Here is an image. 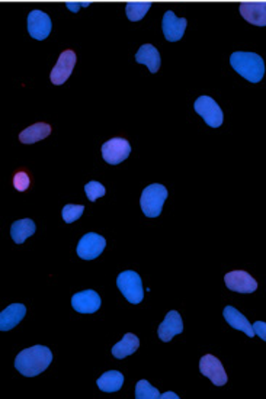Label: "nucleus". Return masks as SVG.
I'll list each match as a JSON object with an SVG mask.
<instances>
[{
  "instance_id": "f257e3e1",
  "label": "nucleus",
  "mask_w": 266,
  "mask_h": 399,
  "mask_svg": "<svg viewBox=\"0 0 266 399\" xmlns=\"http://www.w3.org/2000/svg\"><path fill=\"white\" fill-rule=\"evenodd\" d=\"M53 353L45 346H34L22 350L15 359V368L27 378L38 376L40 373L51 365Z\"/></svg>"
},
{
  "instance_id": "f03ea898",
  "label": "nucleus",
  "mask_w": 266,
  "mask_h": 399,
  "mask_svg": "<svg viewBox=\"0 0 266 399\" xmlns=\"http://www.w3.org/2000/svg\"><path fill=\"white\" fill-rule=\"evenodd\" d=\"M230 64L250 83H259L265 76L263 58L255 53L236 51L230 57Z\"/></svg>"
},
{
  "instance_id": "7ed1b4c3",
  "label": "nucleus",
  "mask_w": 266,
  "mask_h": 399,
  "mask_svg": "<svg viewBox=\"0 0 266 399\" xmlns=\"http://www.w3.org/2000/svg\"><path fill=\"white\" fill-rule=\"evenodd\" d=\"M167 199V189L163 185L154 183L143 190L140 205L144 215L149 218H157L162 214L165 201Z\"/></svg>"
},
{
  "instance_id": "20e7f679",
  "label": "nucleus",
  "mask_w": 266,
  "mask_h": 399,
  "mask_svg": "<svg viewBox=\"0 0 266 399\" xmlns=\"http://www.w3.org/2000/svg\"><path fill=\"white\" fill-rule=\"evenodd\" d=\"M117 286L130 304L137 305L144 299V287L141 277L136 272L125 270L123 273H119L117 277Z\"/></svg>"
},
{
  "instance_id": "39448f33",
  "label": "nucleus",
  "mask_w": 266,
  "mask_h": 399,
  "mask_svg": "<svg viewBox=\"0 0 266 399\" xmlns=\"http://www.w3.org/2000/svg\"><path fill=\"white\" fill-rule=\"evenodd\" d=\"M193 109H195V112L200 116H202L205 124L208 127L220 128L223 125L224 115L221 107L210 96H201V98H198L195 103H193Z\"/></svg>"
},
{
  "instance_id": "423d86ee",
  "label": "nucleus",
  "mask_w": 266,
  "mask_h": 399,
  "mask_svg": "<svg viewBox=\"0 0 266 399\" xmlns=\"http://www.w3.org/2000/svg\"><path fill=\"white\" fill-rule=\"evenodd\" d=\"M101 150H102L104 160L108 164L117 166L128 159V155L131 154V145L124 138H112V140H108L102 145Z\"/></svg>"
},
{
  "instance_id": "0eeeda50",
  "label": "nucleus",
  "mask_w": 266,
  "mask_h": 399,
  "mask_svg": "<svg viewBox=\"0 0 266 399\" xmlns=\"http://www.w3.org/2000/svg\"><path fill=\"white\" fill-rule=\"evenodd\" d=\"M105 247H106V240L102 235L96 233H88V234H84L79 241L77 256L83 260H93L101 256Z\"/></svg>"
},
{
  "instance_id": "6e6552de",
  "label": "nucleus",
  "mask_w": 266,
  "mask_h": 399,
  "mask_svg": "<svg viewBox=\"0 0 266 399\" xmlns=\"http://www.w3.org/2000/svg\"><path fill=\"white\" fill-rule=\"evenodd\" d=\"M76 62H77V58H76L75 51L66 50L60 54L54 68L51 70V75H50L51 83L56 84V86H60V84L66 83L67 79L71 76V73H73Z\"/></svg>"
},
{
  "instance_id": "1a4fd4ad",
  "label": "nucleus",
  "mask_w": 266,
  "mask_h": 399,
  "mask_svg": "<svg viewBox=\"0 0 266 399\" xmlns=\"http://www.w3.org/2000/svg\"><path fill=\"white\" fill-rule=\"evenodd\" d=\"M53 23L51 18L45 12L32 10L28 15V32L34 40L44 41L51 34Z\"/></svg>"
},
{
  "instance_id": "9d476101",
  "label": "nucleus",
  "mask_w": 266,
  "mask_h": 399,
  "mask_svg": "<svg viewBox=\"0 0 266 399\" xmlns=\"http://www.w3.org/2000/svg\"><path fill=\"white\" fill-rule=\"evenodd\" d=\"M226 286L239 294H253L258 289V282L245 270H234L224 276Z\"/></svg>"
},
{
  "instance_id": "9b49d317",
  "label": "nucleus",
  "mask_w": 266,
  "mask_h": 399,
  "mask_svg": "<svg viewBox=\"0 0 266 399\" xmlns=\"http://www.w3.org/2000/svg\"><path fill=\"white\" fill-rule=\"evenodd\" d=\"M200 370L205 378H208L215 386H223L227 383V373L221 361L213 355H205L200 360Z\"/></svg>"
},
{
  "instance_id": "f8f14e48",
  "label": "nucleus",
  "mask_w": 266,
  "mask_h": 399,
  "mask_svg": "<svg viewBox=\"0 0 266 399\" xmlns=\"http://www.w3.org/2000/svg\"><path fill=\"white\" fill-rule=\"evenodd\" d=\"M186 25H188V21L185 18H178L172 10H167L162 22L165 38L171 42L182 40Z\"/></svg>"
},
{
  "instance_id": "ddd939ff",
  "label": "nucleus",
  "mask_w": 266,
  "mask_h": 399,
  "mask_svg": "<svg viewBox=\"0 0 266 399\" xmlns=\"http://www.w3.org/2000/svg\"><path fill=\"white\" fill-rule=\"evenodd\" d=\"M71 307L80 313H95L101 308V296L92 289L83 290L71 298Z\"/></svg>"
},
{
  "instance_id": "4468645a",
  "label": "nucleus",
  "mask_w": 266,
  "mask_h": 399,
  "mask_svg": "<svg viewBox=\"0 0 266 399\" xmlns=\"http://www.w3.org/2000/svg\"><path fill=\"white\" fill-rule=\"evenodd\" d=\"M182 331H184L182 317L179 316V312L171 311V312H167L166 318L159 325V331H157V334H159V338L162 342L169 343L175 335L180 334Z\"/></svg>"
},
{
  "instance_id": "2eb2a0df",
  "label": "nucleus",
  "mask_w": 266,
  "mask_h": 399,
  "mask_svg": "<svg viewBox=\"0 0 266 399\" xmlns=\"http://www.w3.org/2000/svg\"><path fill=\"white\" fill-rule=\"evenodd\" d=\"M240 15L256 27H266V2H245L240 5Z\"/></svg>"
},
{
  "instance_id": "dca6fc26",
  "label": "nucleus",
  "mask_w": 266,
  "mask_h": 399,
  "mask_svg": "<svg viewBox=\"0 0 266 399\" xmlns=\"http://www.w3.org/2000/svg\"><path fill=\"white\" fill-rule=\"evenodd\" d=\"M27 313V307L22 304H12L0 312V331H9L23 320Z\"/></svg>"
},
{
  "instance_id": "f3484780",
  "label": "nucleus",
  "mask_w": 266,
  "mask_h": 399,
  "mask_svg": "<svg viewBox=\"0 0 266 399\" xmlns=\"http://www.w3.org/2000/svg\"><path fill=\"white\" fill-rule=\"evenodd\" d=\"M136 62L147 66L150 73H157L160 68V53L152 44H144L136 54Z\"/></svg>"
},
{
  "instance_id": "a211bd4d",
  "label": "nucleus",
  "mask_w": 266,
  "mask_h": 399,
  "mask_svg": "<svg viewBox=\"0 0 266 399\" xmlns=\"http://www.w3.org/2000/svg\"><path fill=\"white\" fill-rule=\"evenodd\" d=\"M223 316L228 325H232L233 329L243 331L247 337H255V330H253V325L247 321V318L240 313L234 307H226Z\"/></svg>"
},
{
  "instance_id": "6ab92c4d",
  "label": "nucleus",
  "mask_w": 266,
  "mask_h": 399,
  "mask_svg": "<svg viewBox=\"0 0 266 399\" xmlns=\"http://www.w3.org/2000/svg\"><path fill=\"white\" fill-rule=\"evenodd\" d=\"M50 134H51V127L44 123H38V124L28 127L27 129H23L19 134V141L22 144H34V142L45 140Z\"/></svg>"
},
{
  "instance_id": "aec40b11",
  "label": "nucleus",
  "mask_w": 266,
  "mask_h": 399,
  "mask_svg": "<svg viewBox=\"0 0 266 399\" xmlns=\"http://www.w3.org/2000/svg\"><path fill=\"white\" fill-rule=\"evenodd\" d=\"M138 347H140L138 337H136L132 333H127L123 340L112 347V356L119 360L125 359L127 356L134 355L138 350Z\"/></svg>"
},
{
  "instance_id": "412c9836",
  "label": "nucleus",
  "mask_w": 266,
  "mask_h": 399,
  "mask_svg": "<svg viewBox=\"0 0 266 399\" xmlns=\"http://www.w3.org/2000/svg\"><path fill=\"white\" fill-rule=\"evenodd\" d=\"M35 229H37V227H35L34 221L29 220V218H25V220L15 221L14 224H12V227H10L12 240H14L16 244H23V243H25L27 238H29L31 235H34Z\"/></svg>"
},
{
  "instance_id": "4be33fe9",
  "label": "nucleus",
  "mask_w": 266,
  "mask_h": 399,
  "mask_svg": "<svg viewBox=\"0 0 266 399\" xmlns=\"http://www.w3.org/2000/svg\"><path fill=\"white\" fill-rule=\"evenodd\" d=\"M96 383L102 392H117L123 388L124 374L118 370L105 372Z\"/></svg>"
},
{
  "instance_id": "5701e85b",
  "label": "nucleus",
  "mask_w": 266,
  "mask_h": 399,
  "mask_svg": "<svg viewBox=\"0 0 266 399\" xmlns=\"http://www.w3.org/2000/svg\"><path fill=\"white\" fill-rule=\"evenodd\" d=\"M150 8V2H131L125 6V15L131 22H138L147 15Z\"/></svg>"
},
{
  "instance_id": "b1692460",
  "label": "nucleus",
  "mask_w": 266,
  "mask_h": 399,
  "mask_svg": "<svg viewBox=\"0 0 266 399\" xmlns=\"http://www.w3.org/2000/svg\"><path fill=\"white\" fill-rule=\"evenodd\" d=\"M136 398L137 399H160L162 394L152 386L146 379L138 381L136 386Z\"/></svg>"
},
{
  "instance_id": "393cba45",
  "label": "nucleus",
  "mask_w": 266,
  "mask_h": 399,
  "mask_svg": "<svg viewBox=\"0 0 266 399\" xmlns=\"http://www.w3.org/2000/svg\"><path fill=\"white\" fill-rule=\"evenodd\" d=\"M83 211H84L83 205H71V203L66 205V207L63 208V212H62L64 222L71 224V222L77 221L79 218L83 215Z\"/></svg>"
},
{
  "instance_id": "a878e982",
  "label": "nucleus",
  "mask_w": 266,
  "mask_h": 399,
  "mask_svg": "<svg viewBox=\"0 0 266 399\" xmlns=\"http://www.w3.org/2000/svg\"><path fill=\"white\" fill-rule=\"evenodd\" d=\"M84 192H86L88 199L90 202H95L99 198L105 196L106 189L99 183V181H89V183H86V186H84Z\"/></svg>"
},
{
  "instance_id": "bb28decb",
  "label": "nucleus",
  "mask_w": 266,
  "mask_h": 399,
  "mask_svg": "<svg viewBox=\"0 0 266 399\" xmlns=\"http://www.w3.org/2000/svg\"><path fill=\"white\" fill-rule=\"evenodd\" d=\"M31 185V179L25 172H18L14 176V186L19 192H25Z\"/></svg>"
},
{
  "instance_id": "cd10ccee",
  "label": "nucleus",
  "mask_w": 266,
  "mask_h": 399,
  "mask_svg": "<svg viewBox=\"0 0 266 399\" xmlns=\"http://www.w3.org/2000/svg\"><path fill=\"white\" fill-rule=\"evenodd\" d=\"M253 330H255V334L261 337L263 342H266V322L263 321H256L253 324Z\"/></svg>"
},
{
  "instance_id": "c85d7f7f",
  "label": "nucleus",
  "mask_w": 266,
  "mask_h": 399,
  "mask_svg": "<svg viewBox=\"0 0 266 399\" xmlns=\"http://www.w3.org/2000/svg\"><path fill=\"white\" fill-rule=\"evenodd\" d=\"M86 6H89V3H67V8L71 12H75V14L79 10V8H86Z\"/></svg>"
},
{
  "instance_id": "c756f323",
  "label": "nucleus",
  "mask_w": 266,
  "mask_h": 399,
  "mask_svg": "<svg viewBox=\"0 0 266 399\" xmlns=\"http://www.w3.org/2000/svg\"><path fill=\"white\" fill-rule=\"evenodd\" d=\"M166 398H169V399H179V395H176L175 392H166V394L162 395L160 399H166Z\"/></svg>"
}]
</instances>
